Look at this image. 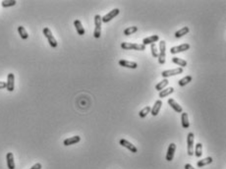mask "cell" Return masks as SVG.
<instances>
[{
    "label": "cell",
    "instance_id": "cell-1",
    "mask_svg": "<svg viewBox=\"0 0 226 169\" xmlns=\"http://www.w3.org/2000/svg\"><path fill=\"white\" fill-rule=\"evenodd\" d=\"M101 16L100 15H95L94 16V36L95 39H99L101 35Z\"/></svg>",
    "mask_w": 226,
    "mask_h": 169
},
{
    "label": "cell",
    "instance_id": "cell-2",
    "mask_svg": "<svg viewBox=\"0 0 226 169\" xmlns=\"http://www.w3.org/2000/svg\"><path fill=\"white\" fill-rule=\"evenodd\" d=\"M43 32L44 36L47 39L50 46H51L52 48H56V47H57V44H58V43H57V40H56L55 38L53 36L51 31L49 30V28H44Z\"/></svg>",
    "mask_w": 226,
    "mask_h": 169
},
{
    "label": "cell",
    "instance_id": "cell-3",
    "mask_svg": "<svg viewBox=\"0 0 226 169\" xmlns=\"http://www.w3.org/2000/svg\"><path fill=\"white\" fill-rule=\"evenodd\" d=\"M121 47L123 49H126V50H129V49H134V50H139V51H143L146 49V46L142 43H131V42H122L121 43Z\"/></svg>",
    "mask_w": 226,
    "mask_h": 169
},
{
    "label": "cell",
    "instance_id": "cell-4",
    "mask_svg": "<svg viewBox=\"0 0 226 169\" xmlns=\"http://www.w3.org/2000/svg\"><path fill=\"white\" fill-rule=\"evenodd\" d=\"M165 50H166V43L164 40H161L159 42V53H158V62L161 65L165 63V57H166Z\"/></svg>",
    "mask_w": 226,
    "mask_h": 169
},
{
    "label": "cell",
    "instance_id": "cell-5",
    "mask_svg": "<svg viewBox=\"0 0 226 169\" xmlns=\"http://www.w3.org/2000/svg\"><path fill=\"white\" fill-rule=\"evenodd\" d=\"M194 142H195V136L194 133H189L187 137V144H188V154L193 155L194 154Z\"/></svg>",
    "mask_w": 226,
    "mask_h": 169
},
{
    "label": "cell",
    "instance_id": "cell-6",
    "mask_svg": "<svg viewBox=\"0 0 226 169\" xmlns=\"http://www.w3.org/2000/svg\"><path fill=\"white\" fill-rule=\"evenodd\" d=\"M183 73V68L178 67L175 69H171V70H166V71H163L161 73V76L163 78H168L170 76H175V75H180V74Z\"/></svg>",
    "mask_w": 226,
    "mask_h": 169
},
{
    "label": "cell",
    "instance_id": "cell-7",
    "mask_svg": "<svg viewBox=\"0 0 226 169\" xmlns=\"http://www.w3.org/2000/svg\"><path fill=\"white\" fill-rule=\"evenodd\" d=\"M119 12H120V10L118 9V8H115V9H113V10H111L109 13H107L105 16H103V17L101 18V21H102V23H108V22H110L112 19H114L117 15L119 14Z\"/></svg>",
    "mask_w": 226,
    "mask_h": 169
},
{
    "label": "cell",
    "instance_id": "cell-8",
    "mask_svg": "<svg viewBox=\"0 0 226 169\" xmlns=\"http://www.w3.org/2000/svg\"><path fill=\"white\" fill-rule=\"evenodd\" d=\"M15 88V76L13 73L8 74L7 82H6V89L8 92H13Z\"/></svg>",
    "mask_w": 226,
    "mask_h": 169
},
{
    "label": "cell",
    "instance_id": "cell-9",
    "mask_svg": "<svg viewBox=\"0 0 226 169\" xmlns=\"http://www.w3.org/2000/svg\"><path fill=\"white\" fill-rule=\"evenodd\" d=\"M190 48V44L189 43H183L181 45H178V46H174L170 49V53H172V54H176V53L179 52H183V51H186L188 49Z\"/></svg>",
    "mask_w": 226,
    "mask_h": 169
},
{
    "label": "cell",
    "instance_id": "cell-10",
    "mask_svg": "<svg viewBox=\"0 0 226 169\" xmlns=\"http://www.w3.org/2000/svg\"><path fill=\"white\" fill-rule=\"evenodd\" d=\"M175 150H176V145L174 143L170 144L168 147V150H167V154H166V160L167 161H171L174 157V154Z\"/></svg>",
    "mask_w": 226,
    "mask_h": 169
},
{
    "label": "cell",
    "instance_id": "cell-11",
    "mask_svg": "<svg viewBox=\"0 0 226 169\" xmlns=\"http://www.w3.org/2000/svg\"><path fill=\"white\" fill-rule=\"evenodd\" d=\"M120 145L122 146V147H124L128 148L129 150H131V152H134V154L138 151V148L135 146H134L133 144L128 142L127 140H125V139H121L120 140Z\"/></svg>",
    "mask_w": 226,
    "mask_h": 169
},
{
    "label": "cell",
    "instance_id": "cell-12",
    "mask_svg": "<svg viewBox=\"0 0 226 169\" xmlns=\"http://www.w3.org/2000/svg\"><path fill=\"white\" fill-rule=\"evenodd\" d=\"M119 65L122 67H126L130 69H137L138 68V63L133 62V61H128V60H119Z\"/></svg>",
    "mask_w": 226,
    "mask_h": 169
},
{
    "label": "cell",
    "instance_id": "cell-13",
    "mask_svg": "<svg viewBox=\"0 0 226 169\" xmlns=\"http://www.w3.org/2000/svg\"><path fill=\"white\" fill-rule=\"evenodd\" d=\"M81 141V137L80 136H74V137H71V138H68L64 140L63 142V145L68 147V146H71V145H75V144H77Z\"/></svg>",
    "mask_w": 226,
    "mask_h": 169
},
{
    "label": "cell",
    "instance_id": "cell-14",
    "mask_svg": "<svg viewBox=\"0 0 226 169\" xmlns=\"http://www.w3.org/2000/svg\"><path fill=\"white\" fill-rule=\"evenodd\" d=\"M167 102H168V104L174 109V111H176V112H178V113H182L183 112V108L181 107V105H179L178 102L176 100H174L173 98H169Z\"/></svg>",
    "mask_w": 226,
    "mask_h": 169
},
{
    "label": "cell",
    "instance_id": "cell-15",
    "mask_svg": "<svg viewBox=\"0 0 226 169\" xmlns=\"http://www.w3.org/2000/svg\"><path fill=\"white\" fill-rule=\"evenodd\" d=\"M161 106H162V101L160 100H156V103H154V105L152 107V109H150V113L152 114V116H156V115L159 113Z\"/></svg>",
    "mask_w": 226,
    "mask_h": 169
},
{
    "label": "cell",
    "instance_id": "cell-16",
    "mask_svg": "<svg viewBox=\"0 0 226 169\" xmlns=\"http://www.w3.org/2000/svg\"><path fill=\"white\" fill-rule=\"evenodd\" d=\"M158 40H159V36H158L157 35H150V36H148V38L144 39L143 44L146 46V45H148V44L156 43V42H158Z\"/></svg>",
    "mask_w": 226,
    "mask_h": 169
},
{
    "label": "cell",
    "instance_id": "cell-17",
    "mask_svg": "<svg viewBox=\"0 0 226 169\" xmlns=\"http://www.w3.org/2000/svg\"><path fill=\"white\" fill-rule=\"evenodd\" d=\"M74 26H75V28H76V31L78 32V35H85V32H86L85 29H84L80 20H75V21H74Z\"/></svg>",
    "mask_w": 226,
    "mask_h": 169
},
{
    "label": "cell",
    "instance_id": "cell-18",
    "mask_svg": "<svg viewBox=\"0 0 226 169\" xmlns=\"http://www.w3.org/2000/svg\"><path fill=\"white\" fill-rule=\"evenodd\" d=\"M6 160H7V166L9 169H15V162H14V156L12 152H8L6 154Z\"/></svg>",
    "mask_w": 226,
    "mask_h": 169
},
{
    "label": "cell",
    "instance_id": "cell-19",
    "mask_svg": "<svg viewBox=\"0 0 226 169\" xmlns=\"http://www.w3.org/2000/svg\"><path fill=\"white\" fill-rule=\"evenodd\" d=\"M181 122H182V127L184 128V129H188V128L190 127V122H189V117H188V113L182 112Z\"/></svg>",
    "mask_w": 226,
    "mask_h": 169
},
{
    "label": "cell",
    "instance_id": "cell-20",
    "mask_svg": "<svg viewBox=\"0 0 226 169\" xmlns=\"http://www.w3.org/2000/svg\"><path fill=\"white\" fill-rule=\"evenodd\" d=\"M189 32H190V29H189V28H188V27H184V28L180 29L179 31H177L176 32H175V38H177V39L182 38V36H184L185 35H187Z\"/></svg>",
    "mask_w": 226,
    "mask_h": 169
},
{
    "label": "cell",
    "instance_id": "cell-21",
    "mask_svg": "<svg viewBox=\"0 0 226 169\" xmlns=\"http://www.w3.org/2000/svg\"><path fill=\"white\" fill-rule=\"evenodd\" d=\"M173 92H174V88H172V86L167 88V89H163L161 92H159V97L163 98V97H165L167 96H169V94H171Z\"/></svg>",
    "mask_w": 226,
    "mask_h": 169
},
{
    "label": "cell",
    "instance_id": "cell-22",
    "mask_svg": "<svg viewBox=\"0 0 226 169\" xmlns=\"http://www.w3.org/2000/svg\"><path fill=\"white\" fill-rule=\"evenodd\" d=\"M172 62L175 63L176 65H178V66H181V68L186 67V66H187V61L184 60V59H181V58H178V57H173Z\"/></svg>",
    "mask_w": 226,
    "mask_h": 169
},
{
    "label": "cell",
    "instance_id": "cell-23",
    "mask_svg": "<svg viewBox=\"0 0 226 169\" xmlns=\"http://www.w3.org/2000/svg\"><path fill=\"white\" fill-rule=\"evenodd\" d=\"M168 84H169V82H168V80H167V79L162 80V81L159 82L158 84H156V90H158V92H161V90H162L163 89H164L166 86H168Z\"/></svg>",
    "mask_w": 226,
    "mask_h": 169
},
{
    "label": "cell",
    "instance_id": "cell-24",
    "mask_svg": "<svg viewBox=\"0 0 226 169\" xmlns=\"http://www.w3.org/2000/svg\"><path fill=\"white\" fill-rule=\"evenodd\" d=\"M18 32H19V35H20L21 39H27L29 38V35H28V32L26 31V29H25L23 26L18 27Z\"/></svg>",
    "mask_w": 226,
    "mask_h": 169
},
{
    "label": "cell",
    "instance_id": "cell-25",
    "mask_svg": "<svg viewBox=\"0 0 226 169\" xmlns=\"http://www.w3.org/2000/svg\"><path fill=\"white\" fill-rule=\"evenodd\" d=\"M211 162H212V158L207 157V158H204L202 160H199L198 163H197V165H198V167H203V166L207 165V164H211Z\"/></svg>",
    "mask_w": 226,
    "mask_h": 169
},
{
    "label": "cell",
    "instance_id": "cell-26",
    "mask_svg": "<svg viewBox=\"0 0 226 169\" xmlns=\"http://www.w3.org/2000/svg\"><path fill=\"white\" fill-rule=\"evenodd\" d=\"M195 155L197 157H200L203 154V145L200 143H198L195 147Z\"/></svg>",
    "mask_w": 226,
    "mask_h": 169
},
{
    "label": "cell",
    "instance_id": "cell-27",
    "mask_svg": "<svg viewBox=\"0 0 226 169\" xmlns=\"http://www.w3.org/2000/svg\"><path fill=\"white\" fill-rule=\"evenodd\" d=\"M192 76H186V77H184L183 79H181L179 82H178V85L180 86H186L187 84H189L190 82H192Z\"/></svg>",
    "mask_w": 226,
    "mask_h": 169
},
{
    "label": "cell",
    "instance_id": "cell-28",
    "mask_svg": "<svg viewBox=\"0 0 226 169\" xmlns=\"http://www.w3.org/2000/svg\"><path fill=\"white\" fill-rule=\"evenodd\" d=\"M150 109H152V107H150V106H146V107H144V108L142 109V110L140 111V112H139V116H140L141 118H145L149 113H150Z\"/></svg>",
    "mask_w": 226,
    "mask_h": 169
},
{
    "label": "cell",
    "instance_id": "cell-29",
    "mask_svg": "<svg viewBox=\"0 0 226 169\" xmlns=\"http://www.w3.org/2000/svg\"><path fill=\"white\" fill-rule=\"evenodd\" d=\"M17 1L16 0H4V1L1 2V5L4 8H7V7H12V6H15L16 5Z\"/></svg>",
    "mask_w": 226,
    "mask_h": 169
},
{
    "label": "cell",
    "instance_id": "cell-30",
    "mask_svg": "<svg viewBox=\"0 0 226 169\" xmlns=\"http://www.w3.org/2000/svg\"><path fill=\"white\" fill-rule=\"evenodd\" d=\"M138 31V27L136 26H133V27H129L127 29H125L124 31V35H133L135 34V32Z\"/></svg>",
    "mask_w": 226,
    "mask_h": 169
},
{
    "label": "cell",
    "instance_id": "cell-31",
    "mask_svg": "<svg viewBox=\"0 0 226 169\" xmlns=\"http://www.w3.org/2000/svg\"><path fill=\"white\" fill-rule=\"evenodd\" d=\"M150 49H152V55L154 57V58L158 57V52H157V48H156V43L150 44Z\"/></svg>",
    "mask_w": 226,
    "mask_h": 169
},
{
    "label": "cell",
    "instance_id": "cell-32",
    "mask_svg": "<svg viewBox=\"0 0 226 169\" xmlns=\"http://www.w3.org/2000/svg\"><path fill=\"white\" fill-rule=\"evenodd\" d=\"M41 167H43V166H41L40 163H36L35 165H33V167H31L30 169H41Z\"/></svg>",
    "mask_w": 226,
    "mask_h": 169
},
{
    "label": "cell",
    "instance_id": "cell-33",
    "mask_svg": "<svg viewBox=\"0 0 226 169\" xmlns=\"http://www.w3.org/2000/svg\"><path fill=\"white\" fill-rule=\"evenodd\" d=\"M6 88V83L5 82H0V89H4Z\"/></svg>",
    "mask_w": 226,
    "mask_h": 169
},
{
    "label": "cell",
    "instance_id": "cell-34",
    "mask_svg": "<svg viewBox=\"0 0 226 169\" xmlns=\"http://www.w3.org/2000/svg\"><path fill=\"white\" fill-rule=\"evenodd\" d=\"M185 169H195L193 166L191 165V164H189V163H187V164H185Z\"/></svg>",
    "mask_w": 226,
    "mask_h": 169
}]
</instances>
